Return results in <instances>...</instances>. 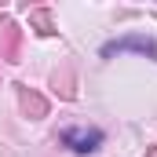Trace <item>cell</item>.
I'll list each match as a JSON object with an SVG mask.
<instances>
[{"label":"cell","mask_w":157,"mask_h":157,"mask_svg":"<svg viewBox=\"0 0 157 157\" xmlns=\"http://www.w3.org/2000/svg\"><path fill=\"white\" fill-rule=\"evenodd\" d=\"M62 143H66L70 150H77V154H91V150H99L102 132H99V128H66V132H62Z\"/></svg>","instance_id":"cell-1"},{"label":"cell","mask_w":157,"mask_h":157,"mask_svg":"<svg viewBox=\"0 0 157 157\" xmlns=\"http://www.w3.org/2000/svg\"><path fill=\"white\" fill-rule=\"evenodd\" d=\"M117 51H143V55L157 59V44H154V40H146V37H128V40H117V44H106V48H102L106 59L117 55Z\"/></svg>","instance_id":"cell-2"}]
</instances>
